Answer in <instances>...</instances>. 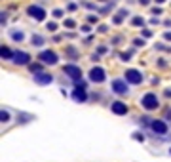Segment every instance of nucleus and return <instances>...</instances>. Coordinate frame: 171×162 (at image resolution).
<instances>
[{"label": "nucleus", "instance_id": "ddd939ff", "mask_svg": "<svg viewBox=\"0 0 171 162\" xmlns=\"http://www.w3.org/2000/svg\"><path fill=\"white\" fill-rule=\"evenodd\" d=\"M0 53H2V59H12V50L10 48H6V46H2V50H0Z\"/></svg>", "mask_w": 171, "mask_h": 162}, {"label": "nucleus", "instance_id": "f257e3e1", "mask_svg": "<svg viewBox=\"0 0 171 162\" xmlns=\"http://www.w3.org/2000/svg\"><path fill=\"white\" fill-rule=\"evenodd\" d=\"M141 105L145 107L146 111H152V109H156L158 107V97H156L154 94H146V95H142V99H141Z\"/></svg>", "mask_w": 171, "mask_h": 162}, {"label": "nucleus", "instance_id": "7ed1b4c3", "mask_svg": "<svg viewBox=\"0 0 171 162\" xmlns=\"http://www.w3.org/2000/svg\"><path fill=\"white\" fill-rule=\"evenodd\" d=\"M89 80H93V82H103L105 80V71L101 67H93L89 71Z\"/></svg>", "mask_w": 171, "mask_h": 162}, {"label": "nucleus", "instance_id": "1a4fd4ad", "mask_svg": "<svg viewBox=\"0 0 171 162\" xmlns=\"http://www.w3.org/2000/svg\"><path fill=\"white\" fill-rule=\"evenodd\" d=\"M150 128H152L156 133H160V136L167 133V126H166V122H162V120H154V122L150 124Z\"/></svg>", "mask_w": 171, "mask_h": 162}, {"label": "nucleus", "instance_id": "f03ea898", "mask_svg": "<svg viewBox=\"0 0 171 162\" xmlns=\"http://www.w3.org/2000/svg\"><path fill=\"white\" fill-rule=\"evenodd\" d=\"M126 80L131 84H139L142 80V74L139 71H135V69H129V71H126Z\"/></svg>", "mask_w": 171, "mask_h": 162}, {"label": "nucleus", "instance_id": "6ab92c4d", "mask_svg": "<svg viewBox=\"0 0 171 162\" xmlns=\"http://www.w3.org/2000/svg\"><path fill=\"white\" fill-rule=\"evenodd\" d=\"M48 29H49V31H55L57 25H55V23H48Z\"/></svg>", "mask_w": 171, "mask_h": 162}, {"label": "nucleus", "instance_id": "39448f33", "mask_svg": "<svg viewBox=\"0 0 171 162\" xmlns=\"http://www.w3.org/2000/svg\"><path fill=\"white\" fill-rule=\"evenodd\" d=\"M40 61L42 63H49V65H55V63H57V55H55V52L46 50V52L40 53Z\"/></svg>", "mask_w": 171, "mask_h": 162}, {"label": "nucleus", "instance_id": "f8f14e48", "mask_svg": "<svg viewBox=\"0 0 171 162\" xmlns=\"http://www.w3.org/2000/svg\"><path fill=\"white\" fill-rule=\"evenodd\" d=\"M86 97H88V95H86V91H84V86L80 84V86L74 90V99L76 101H86Z\"/></svg>", "mask_w": 171, "mask_h": 162}, {"label": "nucleus", "instance_id": "20e7f679", "mask_svg": "<svg viewBox=\"0 0 171 162\" xmlns=\"http://www.w3.org/2000/svg\"><path fill=\"white\" fill-rule=\"evenodd\" d=\"M65 73H67V76H70L72 80H80L82 78V71L78 67H74V65H65Z\"/></svg>", "mask_w": 171, "mask_h": 162}, {"label": "nucleus", "instance_id": "0eeeda50", "mask_svg": "<svg viewBox=\"0 0 171 162\" xmlns=\"http://www.w3.org/2000/svg\"><path fill=\"white\" fill-rule=\"evenodd\" d=\"M29 61H31L29 53H25V52H15L13 53V63H17V65H27Z\"/></svg>", "mask_w": 171, "mask_h": 162}, {"label": "nucleus", "instance_id": "f3484780", "mask_svg": "<svg viewBox=\"0 0 171 162\" xmlns=\"http://www.w3.org/2000/svg\"><path fill=\"white\" fill-rule=\"evenodd\" d=\"M65 27H69V29H72V27H74V21H72V19H67V21H65Z\"/></svg>", "mask_w": 171, "mask_h": 162}, {"label": "nucleus", "instance_id": "6e6552de", "mask_svg": "<svg viewBox=\"0 0 171 162\" xmlns=\"http://www.w3.org/2000/svg\"><path fill=\"white\" fill-rule=\"evenodd\" d=\"M53 80V76L49 74V73H38V74H34V82L36 84H49Z\"/></svg>", "mask_w": 171, "mask_h": 162}, {"label": "nucleus", "instance_id": "9d476101", "mask_svg": "<svg viewBox=\"0 0 171 162\" xmlns=\"http://www.w3.org/2000/svg\"><path fill=\"white\" fill-rule=\"evenodd\" d=\"M112 112H116V115H126V112H127V105L122 103V101H114L112 103Z\"/></svg>", "mask_w": 171, "mask_h": 162}, {"label": "nucleus", "instance_id": "aec40b11", "mask_svg": "<svg viewBox=\"0 0 171 162\" xmlns=\"http://www.w3.org/2000/svg\"><path fill=\"white\" fill-rule=\"evenodd\" d=\"M53 16H55V17H61V16H63V12H61V10H55V12H53Z\"/></svg>", "mask_w": 171, "mask_h": 162}, {"label": "nucleus", "instance_id": "9b49d317", "mask_svg": "<svg viewBox=\"0 0 171 162\" xmlns=\"http://www.w3.org/2000/svg\"><path fill=\"white\" fill-rule=\"evenodd\" d=\"M112 88H114L116 94H126V91H127V86H126L124 80H114L112 82Z\"/></svg>", "mask_w": 171, "mask_h": 162}, {"label": "nucleus", "instance_id": "2eb2a0df", "mask_svg": "<svg viewBox=\"0 0 171 162\" xmlns=\"http://www.w3.org/2000/svg\"><path fill=\"white\" fill-rule=\"evenodd\" d=\"M0 120H2V122H8L10 120V115L6 111H2V112H0Z\"/></svg>", "mask_w": 171, "mask_h": 162}, {"label": "nucleus", "instance_id": "423d86ee", "mask_svg": "<svg viewBox=\"0 0 171 162\" xmlns=\"http://www.w3.org/2000/svg\"><path fill=\"white\" fill-rule=\"evenodd\" d=\"M29 16L34 17V19H38V21H42V19H46V12L42 10V8H38V6H31V8H29Z\"/></svg>", "mask_w": 171, "mask_h": 162}, {"label": "nucleus", "instance_id": "a211bd4d", "mask_svg": "<svg viewBox=\"0 0 171 162\" xmlns=\"http://www.w3.org/2000/svg\"><path fill=\"white\" fill-rule=\"evenodd\" d=\"M133 25H142V19L141 17H135L133 19Z\"/></svg>", "mask_w": 171, "mask_h": 162}, {"label": "nucleus", "instance_id": "412c9836", "mask_svg": "<svg viewBox=\"0 0 171 162\" xmlns=\"http://www.w3.org/2000/svg\"><path fill=\"white\" fill-rule=\"evenodd\" d=\"M169 153H171V149H169Z\"/></svg>", "mask_w": 171, "mask_h": 162}, {"label": "nucleus", "instance_id": "4468645a", "mask_svg": "<svg viewBox=\"0 0 171 162\" xmlns=\"http://www.w3.org/2000/svg\"><path fill=\"white\" fill-rule=\"evenodd\" d=\"M32 44H36V46H40V44H44V40H42V36H32Z\"/></svg>", "mask_w": 171, "mask_h": 162}, {"label": "nucleus", "instance_id": "dca6fc26", "mask_svg": "<svg viewBox=\"0 0 171 162\" xmlns=\"http://www.w3.org/2000/svg\"><path fill=\"white\" fill-rule=\"evenodd\" d=\"M12 36L15 40H23V33H12Z\"/></svg>", "mask_w": 171, "mask_h": 162}]
</instances>
